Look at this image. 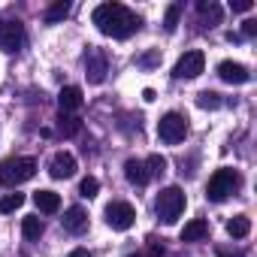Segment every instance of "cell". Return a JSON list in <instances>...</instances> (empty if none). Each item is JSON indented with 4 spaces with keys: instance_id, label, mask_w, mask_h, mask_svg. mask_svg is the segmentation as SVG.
<instances>
[{
    "instance_id": "22",
    "label": "cell",
    "mask_w": 257,
    "mask_h": 257,
    "mask_svg": "<svg viewBox=\"0 0 257 257\" xmlns=\"http://www.w3.org/2000/svg\"><path fill=\"white\" fill-rule=\"evenodd\" d=\"M179 19H182V4H170L167 7V16H164V31L173 34L179 28Z\"/></svg>"
},
{
    "instance_id": "13",
    "label": "cell",
    "mask_w": 257,
    "mask_h": 257,
    "mask_svg": "<svg viewBox=\"0 0 257 257\" xmlns=\"http://www.w3.org/2000/svg\"><path fill=\"white\" fill-rule=\"evenodd\" d=\"M58 106H61V112H64V115L79 112V109H82V88H76V85L61 88V94H58Z\"/></svg>"
},
{
    "instance_id": "32",
    "label": "cell",
    "mask_w": 257,
    "mask_h": 257,
    "mask_svg": "<svg viewBox=\"0 0 257 257\" xmlns=\"http://www.w3.org/2000/svg\"><path fill=\"white\" fill-rule=\"evenodd\" d=\"M155 97H158V94H155V91H152V88H146V91H143V100H146V103H152V100H155Z\"/></svg>"
},
{
    "instance_id": "2",
    "label": "cell",
    "mask_w": 257,
    "mask_h": 257,
    "mask_svg": "<svg viewBox=\"0 0 257 257\" xmlns=\"http://www.w3.org/2000/svg\"><path fill=\"white\" fill-rule=\"evenodd\" d=\"M239 185H242L239 170H233V167H221V170L212 173V179H209V185H206V197H209L212 203H224L230 194H236Z\"/></svg>"
},
{
    "instance_id": "33",
    "label": "cell",
    "mask_w": 257,
    "mask_h": 257,
    "mask_svg": "<svg viewBox=\"0 0 257 257\" xmlns=\"http://www.w3.org/2000/svg\"><path fill=\"white\" fill-rule=\"evenodd\" d=\"M67 257H91V254H88V251H85V248H76V251H70V254H67Z\"/></svg>"
},
{
    "instance_id": "23",
    "label": "cell",
    "mask_w": 257,
    "mask_h": 257,
    "mask_svg": "<svg viewBox=\"0 0 257 257\" xmlns=\"http://www.w3.org/2000/svg\"><path fill=\"white\" fill-rule=\"evenodd\" d=\"M25 206V194H7L4 200H0V212H4V215H10V212H16V209H22Z\"/></svg>"
},
{
    "instance_id": "3",
    "label": "cell",
    "mask_w": 257,
    "mask_h": 257,
    "mask_svg": "<svg viewBox=\"0 0 257 257\" xmlns=\"http://www.w3.org/2000/svg\"><path fill=\"white\" fill-rule=\"evenodd\" d=\"M37 176V161L34 158H7L0 164V182L7 188H19Z\"/></svg>"
},
{
    "instance_id": "19",
    "label": "cell",
    "mask_w": 257,
    "mask_h": 257,
    "mask_svg": "<svg viewBox=\"0 0 257 257\" xmlns=\"http://www.w3.org/2000/svg\"><path fill=\"white\" fill-rule=\"evenodd\" d=\"M79 131H82V121L76 115H64V112L58 115V134L61 137H76Z\"/></svg>"
},
{
    "instance_id": "11",
    "label": "cell",
    "mask_w": 257,
    "mask_h": 257,
    "mask_svg": "<svg viewBox=\"0 0 257 257\" xmlns=\"http://www.w3.org/2000/svg\"><path fill=\"white\" fill-rule=\"evenodd\" d=\"M218 76H221L224 82H230V85H245V82L251 79L248 67H245V64H236V61H221V64H218Z\"/></svg>"
},
{
    "instance_id": "16",
    "label": "cell",
    "mask_w": 257,
    "mask_h": 257,
    "mask_svg": "<svg viewBox=\"0 0 257 257\" xmlns=\"http://www.w3.org/2000/svg\"><path fill=\"white\" fill-rule=\"evenodd\" d=\"M206 236H209V221H203V218H194L182 227V242H200Z\"/></svg>"
},
{
    "instance_id": "27",
    "label": "cell",
    "mask_w": 257,
    "mask_h": 257,
    "mask_svg": "<svg viewBox=\"0 0 257 257\" xmlns=\"http://www.w3.org/2000/svg\"><path fill=\"white\" fill-rule=\"evenodd\" d=\"M230 10L233 13H251L254 4H251V0H230Z\"/></svg>"
},
{
    "instance_id": "1",
    "label": "cell",
    "mask_w": 257,
    "mask_h": 257,
    "mask_svg": "<svg viewBox=\"0 0 257 257\" xmlns=\"http://www.w3.org/2000/svg\"><path fill=\"white\" fill-rule=\"evenodd\" d=\"M91 19H94L97 31L112 40H127L140 31V16L134 10H127L124 4H100L91 13Z\"/></svg>"
},
{
    "instance_id": "28",
    "label": "cell",
    "mask_w": 257,
    "mask_h": 257,
    "mask_svg": "<svg viewBox=\"0 0 257 257\" xmlns=\"http://www.w3.org/2000/svg\"><path fill=\"white\" fill-rule=\"evenodd\" d=\"M158 61H161V55H158V52H152V55H146V58H137V64H140V67H155Z\"/></svg>"
},
{
    "instance_id": "9",
    "label": "cell",
    "mask_w": 257,
    "mask_h": 257,
    "mask_svg": "<svg viewBox=\"0 0 257 257\" xmlns=\"http://www.w3.org/2000/svg\"><path fill=\"white\" fill-rule=\"evenodd\" d=\"M25 46V25L22 22H0V52L16 55Z\"/></svg>"
},
{
    "instance_id": "15",
    "label": "cell",
    "mask_w": 257,
    "mask_h": 257,
    "mask_svg": "<svg viewBox=\"0 0 257 257\" xmlns=\"http://www.w3.org/2000/svg\"><path fill=\"white\" fill-rule=\"evenodd\" d=\"M34 206L43 212V215H55L61 209V197L55 191H37L34 194Z\"/></svg>"
},
{
    "instance_id": "10",
    "label": "cell",
    "mask_w": 257,
    "mask_h": 257,
    "mask_svg": "<svg viewBox=\"0 0 257 257\" xmlns=\"http://www.w3.org/2000/svg\"><path fill=\"white\" fill-rule=\"evenodd\" d=\"M49 176L52 179H73L76 176V158L70 152H55L49 161Z\"/></svg>"
},
{
    "instance_id": "17",
    "label": "cell",
    "mask_w": 257,
    "mask_h": 257,
    "mask_svg": "<svg viewBox=\"0 0 257 257\" xmlns=\"http://www.w3.org/2000/svg\"><path fill=\"white\" fill-rule=\"evenodd\" d=\"M197 13H200V22H203L206 28H212V25L221 22V7L215 4V0H200V4H197Z\"/></svg>"
},
{
    "instance_id": "25",
    "label": "cell",
    "mask_w": 257,
    "mask_h": 257,
    "mask_svg": "<svg viewBox=\"0 0 257 257\" xmlns=\"http://www.w3.org/2000/svg\"><path fill=\"white\" fill-rule=\"evenodd\" d=\"M197 103H200V109H218V106H221V94H215V91H203V94L197 97Z\"/></svg>"
},
{
    "instance_id": "12",
    "label": "cell",
    "mask_w": 257,
    "mask_h": 257,
    "mask_svg": "<svg viewBox=\"0 0 257 257\" xmlns=\"http://www.w3.org/2000/svg\"><path fill=\"white\" fill-rule=\"evenodd\" d=\"M61 224H64V230L67 233H85L88 230V212L82 209V206H70L67 212H64V218H61Z\"/></svg>"
},
{
    "instance_id": "34",
    "label": "cell",
    "mask_w": 257,
    "mask_h": 257,
    "mask_svg": "<svg viewBox=\"0 0 257 257\" xmlns=\"http://www.w3.org/2000/svg\"><path fill=\"white\" fill-rule=\"evenodd\" d=\"M131 257H143V254H131Z\"/></svg>"
},
{
    "instance_id": "14",
    "label": "cell",
    "mask_w": 257,
    "mask_h": 257,
    "mask_svg": "<svg viewBox=\"0 0 257 257\" xmlns=\"http://www.w3.org/2000/svg\"><path fill=\"white\" fill-rule=\"evenodd\" d=\"M124 176H127V182L131 185H137V188H143V185H149V170H146V161H137V158H131L124 164Z\"/></svg>"
},
{
    "instance_id": "5",
    "label": "cell",
    "mask_w": 257,
    "mask_h": 257,
    "mask_svg": "<svg viewBox=\"0 0 257 257\" xmlns=\"http://www.w3.org/2000/svg\"><path fill=\"white\" fill-rule=\"evenodd\" d=\"M158 137H161L167 146L185 143V137H188V118H185L182 112H167V115L158 121Z\"/></svg>"
},
{
    "instance_id": "18",
    "label": "cell",
    "mask_w": 257,
    "mask_h": 257,
    "mask_svg": "<svg viewBox=\"0 0 257 257\" xmlns=\"http://www.w3.org/2000/svg\"><path fill=\"white\" fill-rule=\"evenodd\" d=\"M227 233H230L233 239H245V236L251 233V218H248V215H233V218L227 221Z\"/></svg>"
},
{
    "instance_id": "4",
    "label": "cell",
    "mask_w": 257,
    "mask_h": 257,
    "mask_svg": "<svg viewBox=\"0 0 257 257\" xmlns=\"http://www.w3.org/2000/svg\"><path fill=\"white\" fill-rule=\"evenodd\" d=\"M155 212H158V218H161L164 224H176L179 215L185 212V191H182L179 185L164 188V191L158 194V200H155Z\"/></svg>"
},
{
    "instance_id": "24",
    "label": "cell",
    "mask_w": 257,
    "mask_h": 257,
    "mask_svg": "<svg viewBox=\"0 0 257 257\" xmlns=\"http://www.w3.org/2000/svg\"><path fill=\"white\" fill-rule=\"evenodd\" d=\"M97 191H100V182H97L94 176H85V179H82V185H79V194H82L85 200H94V197H97Z\"/></svg>"
},
{
    "instance_id": "20",
    "label": "cell",
    "mask_w": 257,
    "mask_h": 257,
    "mask_svg": "<svg viewBox=\"0 0 257 257\" xmlns=\"http://www.w3.org/2000/svg\"><path fill=\"white\" fill-rule=\"evenodd\" d=\"M70 16V4L67 0H58V4H52L49 10H46V25H58V22H64Z\"/></svg>"
},
{
    "instance_id": "30",
    "label": "cell",
    "mask_w": 257,
    "mask_h": 257,
    "mask_svg": "<svg viewBox=\"0 0 257 257\" xmlns=\"http://www.w3.org/2000/svg\"><path fill=\"white\" fill-rule=\"evenodd\" d=\"M254 34H257V22H251V19H248V22L242 25V37H254Z\"/></svg>"
},
{
    "instance_id": "21",
    "label": "cell",
    "mask_w": 257,
    "mask_h": 257,
    "mask_svg": "<svg viewBox=\"0 0 257 257\" xmlns=\"http://www.w3.org/2000/svg\"><path fill=\"white\" fill-rule=\"evenodd\" d=\"M22 233H25V239H31V242H37V239L43 236V221H40L37 215H31V218H25V221H22Z\"/></svg>"
},
{
    "instance_id": "31",
    "label": "cell",
    "mask_w": 257,
    "mask_h": 257,
    "mask_svg": "<svg viewBox=\"0 0 257 257\" xmlns=\"http://www.w3.org/2000/svg\"><path fill=\"white\" fill-rule=\"evenodd\" d=\"M218 257H245L242 251H227V248H218Z\"/></svg>"
},
{
    "instance_id": "29",
    "label": "cell",
    "mask_w": 257,
    "mask_h": 257,
    "mask_svg": "<svg viewBox=\"0 0 257 257\" xmlns=\"http://www.w3.org/2000/svg\"><path fill=\"white\" fill-rule=\"evenodd\" d=\"M149 254H152V257H161V254H164V245H161L158 239H149Z\"/></svg>"
},
{
    "instance_id": "7",
    "label": "cell",
    "mask_w": 257,
    "mask_h": 257,
    "mask_svg": "<svg viewBox=\"0 0 257 257\" xmlns=\"http://www.w3.org/2000/svg\"><path fill=\"white\" fill-rule=\"evenodd\" d=\"M106 73H109V58H106V52L97 49V46H91V49L85 52V76H88V82H91V85H100V82L106 79Z\"/></svg>"
},
{
    "instance_id": "8",
    "label": "cell",
    "mask_w": 257,
    "mask_h": 257,
    "mask_svg": "<svg viewBox=\"0 0 257 257\" xmlns=\"http://www.w3.org/2000/svg\"><path fill=\"white\" fill-rule=\"evenodd\" d=\"M203 70H206V55L197 52V49H191V52H185V55L176 61L173 76H176V79H197Z\"/></svg>"
},
{
    "instance_id": "6",
    "label": "cell",
    "mask_w": 257,
    "mask_h": 257,
    "mask_svg": "<svg viewBox=\"0 0 257 257\" xmlns=\"http://www.w3.org/2000/svg\"><path fill=\"white\" fill-rule=\"evenodd\" d=\"M134 221H137V209H134L131 203L115 200V203L106 206V224H109L112 230L124 233V230H131V227H134Z\"/></svg>"
},
{
    "instance_id": "26",
    "label": "cell",
    "mask_w": 257,
    "mask_h": 257,
    "mask_svg": "<svg viewBox=\"0 0 257 257\" xmlns=\"http://www.w3.org/2000/svg\"><path fill=\"white\" fill-rule=\"evenodd\" d=\"M146 170H149V176H161V173L167 170V158H161V155H152V158L146 161Z\"/></svg>"
}]
</instances>
